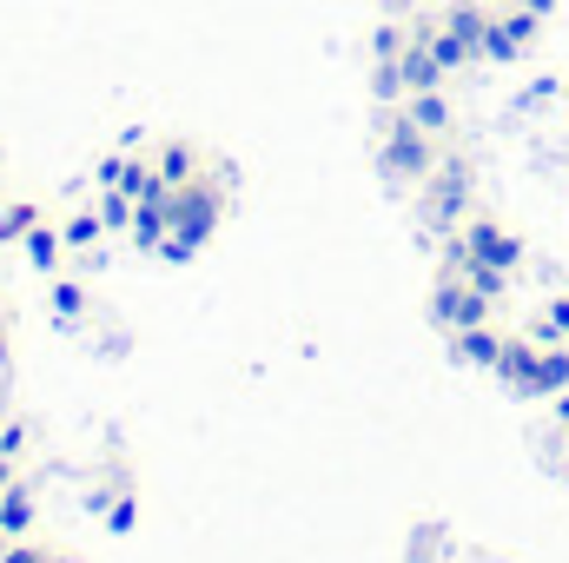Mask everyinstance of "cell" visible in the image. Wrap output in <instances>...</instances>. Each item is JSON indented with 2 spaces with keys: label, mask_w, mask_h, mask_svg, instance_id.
<instances>
[{
  "label": "cell",
  "mask_w": 569,
  "mask_h": 563,
  "mask_svg": "<svg viewBox=\"0 0 569 563\" xmlns=\"http://www.w3.org/2000/svg\"><path fill=\"white\" fill-rule=\"evenodd\" d=\"M60 219V239H67V253L80 259V266H93V259H107L100 253V239H107V219H100V206L87 199V206H67V213H53Z\"/></svg>",
  "instance_id": "obj_11"
},
{
  "label": "cell",
  "mask_w": 569,
  "mask_h": 563,
  "mask_svg": "<svg viewBox=\"0 0 569 563\" xmlns=\"http://www.w3.org/2000/svg\"><path fill=\"white\" fill-rule=\"evenodd\" d=\"M152 166H159V179H166V186H186L192 172H206V166H212V152H206L199 140H179V134H172V140H152Z\"/></svg>",
  "instance_id": "obj_12"
},
{
  "label": "cell",
  "mask_w": 569,
  "mask_h": 563,
  "mask_svg": "<svg viewBox=\"0 0 569 563\" xmlns=\"http://www.w3.org/2000/svg\"><path fill=\"white\" fill-rule=\"evenodd\" d=\"M0 298H7V292H0Z\"/></svg>",
  "instance_id": "obj_29"
},
{
  "label": "cell",
  "mask_w": 569,
  "mask_h": 563,
  "mask_svg": "<svg viewBox=\"0 0 569 563\" xmlns=\"http://www.w3.org/2000/svg\"><path fill=\"white\" fill-rule=\"evenodd\" d=\"M537 358H543V345L517 325V332L503 338V358H497V372H490V378H497L503 392H517V398H530V405H537Z\"/></svg>",
  "instance_id": "obj_7"
},
{
  "label": "cell",
  "mask_w": 569,
  "mask_h": 563,
  "mask_svg": "<svg viewBox=\"0 0 569 563\" xmlns=\"http://www.w3.org/2000/svg\"><path fill=\"white\" fill-rule=\"evenodd\" d=\"M443 152H450V140L425 134L405 107H385V120H378V172L391 186H425Z\"/></svg>",
  "instance_id": "obj_2"
},
{
  "label": "cell",
  "mask_w": 569,
  "mask_h": 563,
  "mask_svg": "<svg viewBox=\"0 0 569 563\" xmlns=\"http://www.w3.org/2000/svg\"><path fill=\"white\" fill-rule=\"evenodd\" d=\"M166 233H172V213H166V199H140V213H133V226H127V246H133V253H146V259H159Z\"/></svg>",
  "instance_id": "obj_16"
},
{
  "label": "cell",
  "mask_w": 569,
  "mask_h": 563,
  "mask_svg": "<svg viewBox=\"0 0 569 563\" xmlns=\"http://www.w3.org/2000/svg\"><path fill=\"white\" fill-rule=\"evenodd\" d=\"M166 213H172V233H166L159 259H166V266H186V259H199V253L219 239L226 213H232V166H219V159H212L206 172H192L186 186H172Z\"/></svg>",
  "instance_id": "obj_1"
},
{
  "label": "cell",
  "mask_w": 569,
  "mask_h": 563,
  "mask_svg": "<svg viewBox=\"0 0 569 563\" xmlns=\"http://www.w3.org/2000/svg\"><path fill=\"white\" fill-rule=\"evenodd\" d=\"M47 318H53V325H67V332L93 318V279H87L80 266H67V273H53V279H47Z\"/></svg>",
  "instance_id": "obj_9"
},
{
  "label": "cell",
  "mask_w": 569,
  "mask_h": 563,
  "mask_svg": "<svg viewBox=\"0 0 569 563\" xmlns=\"http://www.w3.org/2000/svg\"><path fill=\"white\" fill-rule=\"evenodd\" d=\"M463 213H470V159L443 152V159H437V172L418 186V219H425V233L450 239V233L463 226Z\"/></svg>",
  "instance_id": "obj_4"
},
{
  "label": "cell",
  "mask_w": 569,
  "mask_h": 563,
  "mask_svg": "<svg viewBox=\"0 0 569 563\" xmlns=\"http://www.w3.org/2000/svg\"><path fill=\"white\" fill-rule=\"evenodd\" d=\"M550 418H557V431H569V392H557V398H550Z\"/></svg>",
  "instance_id": "obj_22"
},
{
  "label": "cell",
  "mask_w": 569,
  "mask_h": 563,
  "mask_svg": "<svg viewBox=\"0 0 569 563\" xmlns=\"http://www.w3.org/2000/svg\"><path fill=\"white\" fill-rule=\"evenodd\" d=\"M563 100H569V80H563Z\"/></svg>",
  "instance_id": "obj_25"
},
{
  "label": "cell",
  "mask_w": 569,
  "mask_h": 563,
  "mask_svg": "<svg viewBox=\"0 0 569 563\" xmlns=\"http://www.w3.org/2000/svg\"><path fill=\"white\" fill-rule=\"evenodd\" d=\"M503 338H510V325L483 318V325H463V332H450V338H443V352H450L457 365H470V372H497V358H503Z\"/></svg>",
  "instance_id": "obj_8"
},
{
  "label": "cell",
  "mask_w": 569,
  "mask_h": 563,
  "mask_svg": "<svg viewBox=\"0 0 569 563\" xmlns=\"http://www.w3.org/2000/svg\"><path fill=\"white\" fill-rule=\"evenodd\" d=\"M443 266H450V273H463V279L477 285L490 305H503V298H510V273H497V266H477V259H450V253H443Z\"/></svg>",
  "instance_id": "obj_18"
},
{
  "label": "cell",
  "mask_w": 569,
  "mask_h": 563,
  "mask_svg": "<svg viewBox=\"0 0 569 563\" xmlns=\"http://www.w3.org/2000/svg\"><path fill=\"white\" fill-rule=\"evenodd\" d=\"M0 563H87L80 551H67V544H40V537H13L7 544V557Z\"/></svg>",
  "instance_id": "obj_19"
},
{
  "label": "cell",
  "mask_w": 569,
  "mask_h": 563,
  "mask_svg": "<svg viewBox=\"0 0 569 563\" xmlns=\"http://www.w3.org/2000/svg\"><path fill=\"white\" fill-rule=\"evenodd\" d=\"M87 511H93V517H100L113 537H127V531L140 524V471H133L127 457H107V477L93 484Z\"/></svg>",
  "instance_id": "obj_6"
},
{
  "label": "cell",
  "mask_w": 569,
  "mask_h": 563,
  "mask_svg": "<svg viewBox=\"0 0 569 563\" xmlns=\"http://www.w3.org/2000/svg\"><path fill=\"white\" fill-rule=\"evenodd\" d=\"M93 206H100V219H107V233H127V226H133V213H140V199H133V192H120V186H107V192H93Z\"/></svg>",
  "instance_id": "obj_21"
},
{
  "label": "cell",
  "mask_w": 569,
  "mask_h": 563,
  "mask_svg": "<svg viewBox=\"0 0 569 563\" xmlns=\"http://www.w3.org/2000/svg\"><path fill=\"white\" fill-rule=\"evenodd\" d=\"M7 544H13V537H7V531H0V557H7Z\"/></svg>",
  "instance_id": "obj_24"
},
{
  "label": "cell",
  "mask_w": 569,
  "mask_h": 563,
  "mask_svg": "<svg viewBox=\"0 0 569 563\" xmlns=\"http://www.w3.org/2000/svg\"><path fill=\"white\" fill-rule=\"evenodd\" d=\"M523 332H530L537 345H569V292H550V298L523 318Z\"/></svg>",
  "instance_id": "obj_17"
},
{
  "label": "cell",
  "mask_w": 569,
  "mask_h": 563,
  "mask_svg": "<svg viewBox=\"0 0 569 563\" xmlns=\"http://www.w3.org/2000/svg\"><path fill=\"white\" fill-rule=\"evenodd\" d=\"M563 464H569V451H563Z\"/></svg>",
  "instance_id": "obj_27"
},
{
  "label": "cell",
  "mask_w": 569,
  "mask_h": 563,
  "mask_svg": "<svg viewBox=\"0 0 569 563\" xmlns=\"http://www.w3.org/2000/svg\"><path fill=\"white\" fill-rule=\"evenodd\" d=\"M20 259H27V273H33V279H53V273L80 266V259L67 253V239H60V219H53V213H47V219L20 239Z\"/></svg>",
  "instance_id": "obj_10"
},
{
  "label": "cell",
  "mask_w": 569,
  "mask_h": 563,
  "mask_svg": "<svg viewBox=\"0 0 569 563\" xmlns=\"http://www.w3.org/2000/svg\"><path fill=\"white\" fill-rule=\"evenodd\" d=\"M398 107H405V113H411V120H418L425 134H437V140H450V134H457V113H450V93H443V87H425V93H405Z\"/></svg>",
  "instance_id": "obj_15"
},
{
  "label": "cell",
  "mask_w": 569,
  "mask_h": 563,
  "mask_svg": "<svg viewBox=\"0 0 569 563\" xmlns=\"http://www.w3.org/2000/svg\"><path fill=\"white\" fill-rule=\"evenodd\" d=\"M0 172H7V159H0Z\"/></svg>",
  "instance_id": "obj_26"
},
{
  "label": "cell",
  "mask_w": 569,
  "mask_h": 563,
  "mask_svg": "<svg viewBox=\"0 0 569 563\" xmlns=\"http://www.w3.org/2000/svg\"><path fill=\"white\" fill-rule=\"evenodd\" d=\"M425 318L450 338V332H463V325H483V318H497V305L477 292V285L463 279V273H450V266H437V279H430V298H425Z\"/></svg>",
  "instance_id": "obj_5"
},
{
  "label": "cell",
  "mask_w": 569,
  "mask_h": 563,
  "mask_svg": "<svg viewBox=\"0 0 569 563\" xmlns=\"http://www.w3.org/2000/svg\"><path fill=\"white\" fill-rule=\"evenodd\" d=\"M443 253L450 259H477V266H497V273H523V259H530V246H523V233L510 226V219H497V213H463V226L443 239Z\"/></svg>",
  "instance_id": "obj_3"
},
{
  "label": "cell",
  "mask_w": 569,
  "mask_h": 563,
  "mask_svg": "<svg viewBox=\"0 0 569 563\" xmlns=\"http://www.w3.org/2000/svg\"><path fill=\"white\" fill-rule=\"evenodd\" d=\"M0 531H7V537H33V531H40V491H33L27 477H13V484L0 491Z\"/></svg>",
  "instance_id": "obj_14"
},
{
  "label": "cell",
  "mask_w": 569,
  "mask_h": 563,
  "mask_svg": "<svg viewBox=\"0 0 569 563\" xmlns=\"http://www.w3.org/2000/svg\"><path fill=\"white\" fill-rule=\"evenodd\" d=\"M523 7H530V13H557V0H523Z\"/></svg>",
  "instance_id": "obj_23"
},
{
  "label": "cell",
  "mask_w": 569,
  "mask_h": 563,
  "mask_svg": "<svg viewBox=\"0 0 569 563\" xmlns=\"http://www.w3.org/2000/svg\"><path fill=\"white\" fill-rule=\"evenodd\" d=\"M0 457H13V464H27V457H33V424L20 418L13 405L0 412Z\"/></svg>",
  "instance_id": "obj_20"
},
{
  "label": "cell",
  "mask_w": 569,
  "mask_h": 563,
  "mask_svg": "<svg viewBox=\"0 0 569 563\" xmlns=\"http://www.w3.org/2000/svg\"><path fill=\"white\" fill-rule=\"evenodd\" d=\"M0 412H7V405H0Z\"/></svg>",
  "instance_id": "obj_28"
},
{
  "label": "cell",
  "mask_w": 569,
  "mask_h": 563,
  "mask_svg": "<svg viewBox=\"0 0 569 563\" xmlns=\"http://www.w3.org/2000/svg\"><path fill=\"white\" fill-rule=\"evenodd\" d=\"M47 219V199L33 192H0V253H20V239Z\"/></svg>",
  "instance_id": "obj_13"
}]
</instances>
